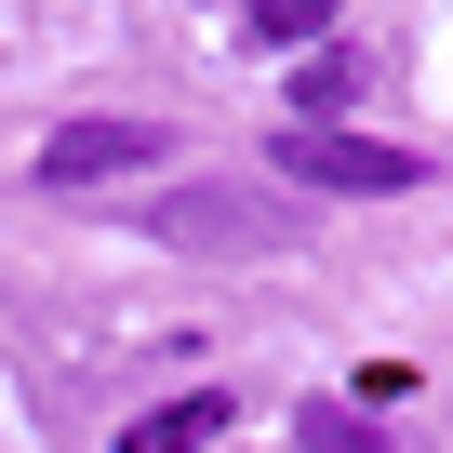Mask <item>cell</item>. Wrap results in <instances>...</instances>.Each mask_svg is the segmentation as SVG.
Segmentation results:
<instances>
[{"label":"cell","mask_w":453,"mask_h":453,"mask_svg":"<svg viewBox=\"0 0 453 453\" xmlns=\"http://www.w3.org/2000/svg\"><path fill=\"white\" fill-rule=\"evenodd\" d=\"M147 226H160L173 254H294L307 241V213H267L254 187H173Z\"/></svg>","instance_id":"obj_2"},{"label":"cell","mask_w":453,"mask_h":453,"mask_svg":"<svg viewBox=\"0 0 453 453\" xmlns=\"http://www.w3.org/2000/svg\"><path fill=\"white\" fill-rule=\"evenodd\" d=\"M307 453H373V426L360 413H307Z\"/></svg>","instance_id":"obj_7"},{"label":"cell","mask_w":453,"mask_h":453,"mask_svg":"<svg viewBox=\"0 0 453 453\" xmlns=\"http://www.w3.org/2000/svg\"><path fill=\"white\" fill-rule=\"evenodd\" d=\"M347 94H360V67H347V54H334V41H320V54H307V81H294V107H307V120H334V107H347Z\"/></svg>","instance_id":"obj_5"},{"label":"cell","mask_w":453,"mask_h":453,"mask_svg":"<svg viewBox=\"0 0 453 453\" xmlns=\"http://www.w3.org/2000/svg\"><path fill=\"white\" fill-rule=\"evenodd\" d=\"M213 440H226V400H160L120 426V453H213Z\"/></svg>","instance_id":"obj_4"},{"label":"cell","mask_w":453,"mask_h":453,"mask_svg":"<svg viewBox=\"0 0 453 453\" xmlns=\"http://www.w3.org/2000/svg\"><path fill=\"white\" fill-rule=\"evenodd\" d=\"M280 173L320 187V200H400V187H426L413 147H387V134H334V120H294V134H280Z\"/></svg>","instance_id":"obj_1"},{"label":"cell","mask_w":453,"mask_h":453,"mask_svg":"<svg viewBox=\"0 0 453 453\" xmlns=\"http://www.w3.org/2000/svg\"><path fill=\"white\" fill-rule=\"evenodd\" d=\"M134 160H160L147 120H67V134L41 147V187H94V173H134Z\"/></svg>","instance_id":"obj_3"},{"label":"cell","mask_w":453,"mask_h":453,"mask_svg":"<svg viewBox=\"0 0 453 453\" xmlns=\"http://www.w3.org/2000/svg\"><path fill=\"white\" fill-rule=\"evenodd\" d=\"M241 14H254L267 41H307V54H320V27H334V0H241Z\"/></svg>","instance_id":"obj_6"}]
</instances>
